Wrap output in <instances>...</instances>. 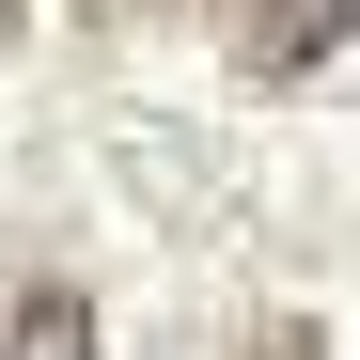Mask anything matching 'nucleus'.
I'll list each match as a JSON object with an SVG mask.
<instances>
[{
    "mask_svg": "<svg viewBox=\"0 0 360 360\" xmlns=\"http://www.w3.org/2000/svg\"><path fill=\"white\" fill-rule=\"evenodd\" d=\"M0 360H94V314L63 282H32V297H0Z\"/></svg>",
    "mask_w": 360,
    "mask_h": 360,
    "instance_id": "2",
    "label": "nucleus"
},
{
    "mask_svg": "<svg viewBox=\"0 0 360 360\" xmlns=\"http://www.w3.org/2000/svg\"><path fill=\"white\" fill-rule=\"evenodd\" d=\"M219 47L251 79H297V63H329V47H360V0H219Z\"/></svg>",
    "mask_w": 360,
    "mask_h": 360,
    "instance_id": "1",
    "label": "nucleus"
},
{
    "mask_svg": "<svg viewBox=\"0 0 360 360\" xmlns=\"http://www.w3.org/2000/svg\"><path fill=\"white\" fill-rule=\"evenodd\" d=\"M0 47H16V0H0Z\"/></svg>",
    "mask_w": 360,
    "mask_h": 360,
    "instance_id": "3",
    "label": "nucleus"
},
{
    "mask_svg": "<svg viewBox=\"0 0 360 360\" xmlns=\"http://www.w3.org/2000/svg\"><path fill=\"white\" fill-rule=\"evenodd\" d=\"M110 16H157V0H110Z\"/></svg>",
    "mask_w": 360,
    "mask_h": 360,
    "instance_id": "4",
    "label": "nucleus"
}]
</instances>
